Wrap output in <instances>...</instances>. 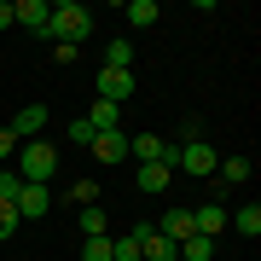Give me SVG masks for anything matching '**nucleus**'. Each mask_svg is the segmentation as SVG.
<instances>
[{"label": "nucleus", "mask_w": 261, "mask_h": 261, "mask_svg": "<svg viewBox=\"0 0 261 261\" xmlns=\"http://www.w3.org/2000/svg\"><path fill=\"white\" fill-rule=\"evenodd\" d=\"M87 29H93V12H87L82 0H58V6L47 12V35L58 41V47H82Z\"/></svg>", "instance_id": "nucleus-1"}, {"label": "nucleus", "mask_w": 261, "mask_h": 261, "mask_svg": "<svg viewBox=\"0 0 261 261\" xmlns=\"http://www.w3.org/2000/svg\"><path fill=\"white\" fill-rule=\"evenodd\" d=\"M12 157H18V168H12V174H18L23 186H47V180L58 174V151H53L47 140H23Z\"/></svg>", "instance_id": "nucleus-2"}, {"label": "nucleus", "mask_w": 261, "mask_h": 261, "mask_svg": "<svg viewBox=\"0 0 261 261\" xmlns=\"http://www.w3.org/2000/svg\"><path fill=\"white\" fill-rule=\"evenodd\" d=\"M174 168H186V174H215L221 168V157H215V145L209 140H192V145H174Z\"/></svg>", "instance_id": "nucleus-3"}, {"label": "nucleus", "mask_w": 261, "mask_h": 261, "mask_svg": "<svg viewBox=\"0 0 261 261\" xmlns=\"http://www.w3.org/2000/svg\"><path fill=\"white\" fill-rule=\"evenodd\" d=\"M134 244H140V261H180V244H168L157 226H140V232H128Z\"/></svg>", "instance_id": "nucleus-4"}, {"label": "nucleus", "mask_w": 261, "mask_h": 261, "mask_svg": "<svg viewBox=\"0 0 261 261\" xmlns=\"http://www.w3.org/2000/svg\"><path fill=\"white\" fill-rule=\"evenodd\" d=\"M99 99H105V105L134 99V70H99Z\"/></svg>", "instance_id": "nucleus-5"}, {"label": "nucleus", "mask_w": 261, "mask_h": 261, "mask_svg": "<svg viewBox=\"0 0 261 261\" xmlns=\"http://www.w3.org/2000/svg\"><path fill=\"white\" fill-rule=\"evenodd\" d=\"M128 157H145V163L174 168V145H168V140H157V134H140V140H128Z\"/></svg>", "instance_id": "nucleus-6"}, {"label": "nucleus", "mask_w": 261, "mask_h": 261, "mask_svg": "<svg viewBox=\"0 0 261 261\" xmlns=\"http://www.w3.org/2000/svg\"><path fill=\"white\" fill-rule=\"evenodd\" d=\"M47 0H18V6H12V23L18 29H29V35H47Z\"/></svg>", "instance_id": "nucleus-7"}, {"label": "nucleus", "mask_w": 261, "mask_h": 261, "mask_svg": "<svg viewBox=\"0 0 261 261\" xmlns=\"http://www.w3.org/2000/svg\"><path fill=\"white\" fill-rule=\"evenodd\" d=\"M87 151H93V163H122V157H128V134H122V128L93 134V145H87Z\"/></svg>", "instance_id": "nucleus-8"}, {"label": "nucleus", "mask_w": 261, "mask_h": 261, "mask_svg": "<svg viewBox=\"0 0 261 261\" xmlns=\"http://www.w3.org/2000/svg\"><path fill=\"white\" fill-rule=\"evenodd\" d=\"M12 209H18V221H41V215L53 209V192H47V186H23Z\"/></svg>", "instance_id": "nucleus-9"}, {"label": "nucleus", "mask_w": 261, "mask_h": 261, "mask_svg": "<svg viewBox=\"0 0 261 261\" xmlns=\"http://www.w3.org/2000/svg\"><path fill=\"white\" fill-rule=\"evenodd\" d=\"M41 128H47V105H23L6 134H12V140H41Z\"/></svg>", "instance_id": "nucleus-10"}, {"label": "nucleus", "mask_w": 261, "mask_h": 261, "mask_svg": "<svg viewBox=\"0 0 261 261\" xmlns=\"http://www.w3.org/2000/svg\"><path fill=\"white\" fill-rule=\"evenodd\" d=\"M157 232H163L168 244H186V238L197 232V226H192V209H168V215H163V226H157Z\"/></svg>", "instance_id": "nucleus-11"}, {"label": "nucleus", "mask_w": 261, "mask_h": 261, "mask_svg": "<svg viewBox=\"0 0 261 261\" xmlns=\"http://www.w3.org/2000/svg\"><path fill=\"white\" fill-rule=\"evenodd\" d=\"M192 226H197L203 238L226 232V203H203V209H192Z\"/></svg>", "instance_id": "nucleus-12"}, {"label": "nucleus", "mask_w": 261, "mask_h": 261, "mask_svg": "<svg viewBox=\"0 0 261 261\" xmlns=\"http://www.w3.org/2000/svg\"><path fill=\"white\" fill-rule=\"evenodd\" d=\"M168 174H174V168H163V163H140V192L157 197V192L168 186Z\"/></svg>", "instance_id": "nucleus-13"}, {"label": "nucleus", "mask_w": 261, "mask_h": 261, "mask_svg": "<svg viewBox=\"0 0 261 261\" xmlns=\"http://www.w3.org/2000/svg\"><path fill=\"white\" fill-rule=\"evenodd\" d=\"M226 226H238L244 238H255V232H261V209H255V203H244V209H232V215H226Z\"/></svg>", "instance_id": "nucleus-14"}, {"label": "nucleus", "mask_w": 261, "mask_h": 261, "mask_svg": "<svg viewBox=\"0 0 261 261\" xmlns=\"http://www.w3.org/2000/svg\"><path fill=\"white\" fill-rule=\"evenodd\" d=\"M116 116H122V105H105V99H93V111H87L93 134H111V128H116Z\"/></svg>", "instance_id": "nucleus-15"}, {"label": "nucleus", "mask_w": 261, "mask_h": 261, "mask_svg": "<svg viewBox=\"0 0 261 261\" xmlns=\"http://www.w3.org/2000/svg\"><path fill=\"white\" fill-rule=\"evenodd\" d=\"M105 226H111L105 221V203H87L82 209V238H105Z\"/></svg>", "instance_id": "nucleus-16"}, {"label": "nucleus", "mask_w": 261, "mask_h": 261, "mask_svg": "<svg viewBox=\"0 0 261 261\" xmlns=\"http://www.w3.org/2000/svg\"><path fill=\"white\" fill-rule=\"evenodd\" d=\"M209 255H215V238H203V232H192L180 244V261H209Z\"/></svg>", "instance_id": "nucleus-17"}, {"label": "nucleus", "mask_w": 261, "mask_h": 261, "mask_svg": "<svg viewBox=\"0 0 261 261\" xmlns=\"http://www.w3.org/2000/svg\"><path fill=\"white\" fill-rule=\"evenodd\" d=\"M122 18H128L134 29H151V23H157V6H151V0H128V12H122Z\"/></svg>", "instance_id": "nucleus-18"}, {"label": "nucleus", "mask_w": 261, "mask_h": 261, "mask_svg": "<svg viewBox=\"0 0 261 261\" xmlns=\"http://www.w3.org/2000/svg\"><path fill=\"white\" fill-rule=\"evenodd\" d=\"M215 174H221L226 186H238V180H250V157H226L221 168H215Z\"/></svg>", "instance_id": "nucleus-19"}, {"label": "nucleus", "mask_w": 261, "mask_h": 261, "mask_svg": "<svg viewBox=\"0 0 261 261\" xmlns=\"http://www.w3.org/2000/svg\"><path fill=\"white\" fill-rule=\"evenodd\" d=\"M105 70H134V47H128V41H111V53H105Z\"/></svg>", "instance_id": "nucleus-20"}, {"label": "nucleus", "mask_w": 261, "mask_h": 261, "mask_svg": "<svg viewBox=\"0 0 261 261\" xmlns=\"http://www.w3.org/2000/svg\"><path fill=\"white\" fill-rule=\"evenodd\" d=\"M82 261H111V232H105V238H87L82 244Z\"/></svg>", "instance_id": "nucleus-21"}, {"label": "nucleus", "mask_w": 261, "mask_h": 261, "mask_svg": "<svg viewBox=\"0 0 261 261\" xmlns=\"http://www.w3.org/2000/svg\"><path fill=\"white\" fill-rule=\"evenodd\" d=\"M18 192H23V180L12 168H0V203H18Z\"/></svg>", "instance_id": "nucleus-22"}, {"label": "nucleus", "mask_w": 261, "mask_h": 261, "mask_svg": "<svg viewBox=\"0 0 261 261\" xmlns=\"http://www.w3.org/2000/svg\"><path fill=\"white\" fill-rule=\"evenodd\" d=\"M64 134H70V145H93V122H87V116H75Z\"/></svg>", "instance_id": "nucleus-23"}, {"label": "nucleus", "mask_w": 261, "mask_h": 261, "mask_svg": "<svg viewBox=\"0 0 261 261\" xmlns=\"http://www.w3.org/2000/svg\"><path fill=\"white\" fill-rule=\"evenodd\" d=\"M111 261H140V244L134 238H111Z\"/></svg>", "instance_id": "nucleus-24"}, {"label": "nucleus", "mask_w": 261, "mask_h": 261, "mask_svg": "<svg viewBox=\"0 0 261 261\" xmlns=\"http://www.w3.org/2000/svg\"><path fill=\"white\" fill-rule=\"evenodd\" d=\"M12 232H18V209H12V203H0V244H6Z\"/></svg>", "instance_id": "nucleus-25"}, {"label": "nucleus", "mask_w": 261, "mask_h": 261, "mask_svg": "<svg viewBox=\"0 0 261 261\" xmlns=\"http://www.w3.org/2000/svg\"><path fill=\"white\" fill-rule=\"evenodd\" d=\"M70 197H75V203L87 209V203H93V197H99V186H93V180H75V186H70Z\"/></svg>", "instance_id": "nucleus-26"}, {"label": "nucleus", "mask_w": 261, "mask_h": 261, "mask_svg": "<svg viewBox=\"0 0 261 261\" xmlns=\"http://www.w3.org/2000/svg\"><path fill=\"white\" fill-rule=\"evenodd\" d=\"M12 151H18V140H12V134H6V128H0V163H6V157H12Z\"/></svg>", "instance_id": "nucleus-27"}, {"label": "nucleus", "mask_w": 261, "mask_h": 261, "mask_svg": "<svg viewBox=\"0 0 261 261\" xmlns=\"http://www.w3.org/2000/svg\"><path fill=\"white\" fill-rule=\"evenodd\" d=\"M0 29H12V0H0Z\"/></svg>", "instance_id": "nucleus-28"}]
</instances>
